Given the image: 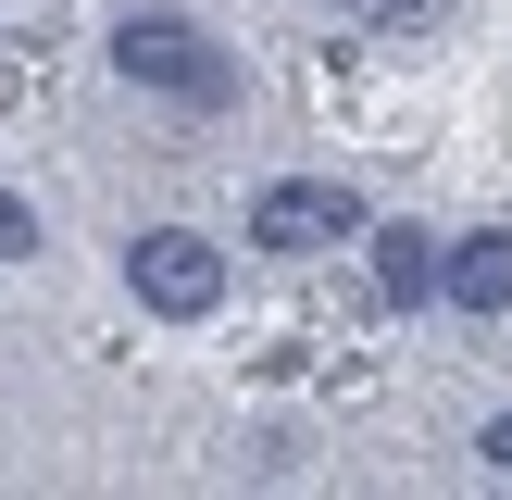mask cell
Here are the masks:
<instances>
[{
  "label": "cell",
  "mask_w": 512,
  "mask_h": 500,
  "mask_svg": "<svg viewBox=\"0 0 512 500\" xmlns=\"http://www.w3.org/2000/svg\"><path fill=\"white\" fill-rule=\"evenodd\" d=\"M438 313H463V325H500L512 313V225L438 238Z\"/></svg>",
  "instance_id": "277c9868"
},
{
  "label": "cell",
  "mask_w": 512,
  "mask_h": 500,
  "mask_svg": "<svg viewBox=\"0 0 512 500\" xmlns=\"http://www.w3.org/2000/svg\"><path fill=\"white\" fill-rule=\"evenodd\" d=\"M125 300H138L150 325H213L225 313V250L200 238V225H138V238H125Z\"/></svg>",
  "instance_id": "7a4b0ae2"
},
{
  "label": "cell",
  "mask_w": 512,
  "mask_h": 500,
  "mask_svg": "<svg viewBox=\"0 0 512 500\" xmlns=\"http://www.w3.org/2000/svg\"><path fill=\"white\" fill-rule=\"evenodd\" d=\"M0 263H38V200L0 188Z\"/></svg>",
  "instance_id": "8992f818"
},
{
  "label": "cell",
  "mask_w": 512,
  "mask_h": 500,
  "mask_svg": "<svg viewBox=\"0 0 512 500\" xmlns=\"http://www.w3.org/2000/svg\"><path fill=\"white\" fill-rule=\"evenodd\" d=\"M475 463H488V475H512V413H488V425H475Z\"/></svg>",
  "instance_id": "52a82bcc"
},
{
  "label": "cell",
  "mask_w": 512,
  "mask_h": 500,
  "mask_svg": "<svg viewBox=\"0 0 512 500\" xmlns=\"http://www.w3.org/2000/svg\"><path fill=\"white\" fill-rule=\"evenodd\" d=\"M363 188L350 175H263L250 188V250H275V263H313V250H350L363 238Z\"/></svg>",
  "instance_id": "3957f363"
},
{
  "label": "cell",
  "mask_w": 512,
  "mask_h": 500,
  "mask_svg": "<svg viewBox=\"0 0 512 500\" xmlns=\"http://www.w3.org/2000/svg\"><path fill=\"white\" fill-rule=\"evenodd\" d=\"M113 75L150 100H175V113H225L238 100V63H225V38L200 13H175V0H138V13H113Z\"/></svg>",
  "instance_id": "6da1fadb"
},
{
  "label": "cell",
  "mask_w": 512,
  "mask_h": 500,
  "mask_svg": "<svg viewBox=\"0 0 512 500\" xmlns=\"http://www.w3.org/2000/svg\"><path fill=\"white\" fill-rule=\"evenodd\" d=\"M363 250H375V300H388V313H425V300H438V225H363Z\"/></svg>",
  "instance_id": "5b68a950"
},
{
  "label": "cell",
  "mask_w": 512,
  "mask_h": 500,
  "mask_svg": "<svg viewBox=\"0 0 512 500\" xmlns=\"http://www.w3.org/2000/svg\"><path fill=\"white\" fill-rule=\"evenodd\" d=\"M363 13H375V25H438L450 0H363Z\"/></svg>",
  "instance_id": "ba28073f"
}]
</instances>
